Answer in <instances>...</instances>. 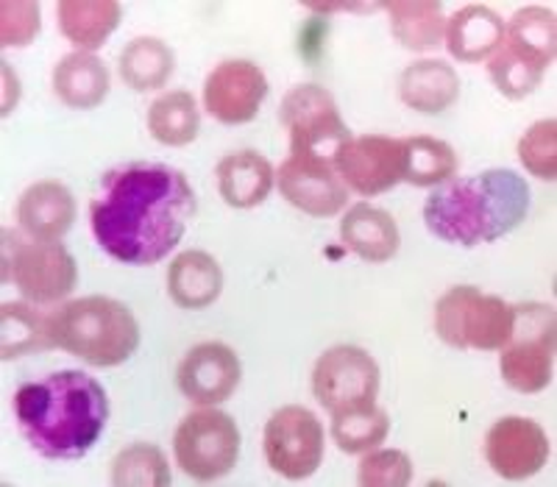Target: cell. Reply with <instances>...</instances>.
I'll use <instances>...</instances> for the list:
<instances>
[{"mask_svg":"<svg viewBox=\"0 0 557 487\" xmlns=\"http://www.w3.org/2000/svg\"><path fill=\"white\" fill-rule=\"evenodd\" d=\"M196 215V196L182 171L134 162L109 171L89 203L98 246L126 265H153L178 246Z\"/></svg>","mask_w":557,"mask_h":487,"instance_id":"1","label":"cell"},{"mask_svg":"<svg viewBox=\"0 0 557 487\" xmlns=\"http://www.w3.org/2000/svg\"><path fill=\"white\" fill-rule=\"evenodd\" d=\"M14 415L32 449L48 460H78L98 444L109 421L101 382L82 371H59L28 382L14 396Z\"/></svg>","mask_w":557,"mask_h":487,"instance_id":"2","label":"cell"},{"mask_svg":"<svg viewBox=\"0 0 557 487\" xmlns=\"http://www.w3.org/2000/svg\"><path fill=\"white\" fill-rule=\"evenodd\" d=\"M530 212V187L516 171L491 167L476 176L449 178L424 203L432 235L451 246L474 248L510 235Z\"/></svg>","mask_w":557,"mask_h":487,"instance_id":"3","label":"cell"},{"mask_svg":"<svg viewBox=\"0 0 557 487\" xmlns=\"http://www.w3.org/2000/svg\"><path fill=\"white\" fill-rule=\"evenodd\" d=\"M53 346L98 367L123 365L139 346V323L126 304L107 296L70 301L48 315Z\"/></svg>","mask_w":557,"mask_h":487,"instance_id":"4","label":"cell"},{"mask_svg":"<svg viewBox=\"0 0 557 487\" xmlns=\"http://www.w3.org/2000/svg\"><path fill=\"white\" fill-rule=\"evenodd\" d=\"M516 307L499 296H485L476 287L446 290L435 304V332L451 348L499 351L513 335Z\"/></svg>","mask_w":557,"mask_h":487,"instance_id":"5","label":"cell"},{"mask_svg":"<svg viewBox=\"0 0 557 487\" xmlns=\"http://www.w3.org/2000/svg\"><path fill=\"white\" fill-rule=\"evenodd\" d=\"M278 117L290 134V157L335 167L337 153L351 139L346 123L341 121L335 98L318 84L293 87L282 101Z\"/></svg>","mask_w":557,"mask_h":487,"instance_id":"6","label":"cell"},{"mask_svg":"<svg viewBox=\"0 0 557 487\" xmlns=\"http://www.w3.org/2000/svg\"><path fill=\"white\" fill-rule=\"evenodd\" d=\"M502 379L519 392L549 387L555 367V310L546 304L516 307L513 335L499 348Z\"/></svg>","mask_w":557,"mask_h":487,"instance_id":"7","label":"cell"},{"mask_svg":"<svg viewBox=\"0 0 557 487\" xmlns=\"http://www.w3.org/2000/svg\"><path fill=\"white\" fill-rule=\"evenodd\" d=\"M178 469L196 482H215L237 465L240 429L235 417L221 410H198L178 424L173 435Z\"/></svg>","mask_w":557,"mask_h":487,"instance_id":"8","label":"cell"},{"mask_svg":"<svg viewBox=\"0 0 557 487\" xmlns=\"http://www.w3.org/2000/svg\"><path fill=\"white\" fill-rule=\"evenodd\" d=\"M3 278H12L23 296L37 304H53L73 292L78 282L76 260L57 242H23L12 232H3Z\"/></svg>","mask_w":557,"mask_h":487,"instance_id":"9","label":"cell"},{"mask_svg":"<svg viewBox=\"0 0 557 487\" xmlns=\"http://www.w3.org/2000/svg\"><path fill=\"white\" fill-rule=\"evenodd\" d=\"M380 365L357 346H335L323 351L312 371V392L330 415L376 404Z\"/></svg>","mask_w":557,"mask_h":487,"instance_id":"10","label":"cell"},{"mask_svg":"<svg viewBox=\"0 0 557 487\" xmlns=\"http://www.w3.org/2000/svg\"><path fill=\"white\" fill-rule=\"evenodd\" d=\"M265 460L276 474L298 482L315 474L323 462V426L307 407H282L273 412L262 437Z\"/></svg>","mask_w":557,"mask_h":487,"instance_id":"11","label":"cell"},{"mask_svg":"<svg viewBox=\"0 0 557 487\" xmlns=\"http://www.w3.org/2000/svg\"><path fill=\"white\" fill-rule=\"evenodd\" d=\"M335 171L360 196H382L405 182V139L351 137L337 153Z\"/></svg>","mask_w":557,"mask_h":487,"instance_id":"12","label":"cell"},{"mask_svg":"<svg viewBox=\"0 0 557 487\" xmlns=\"http://www.w3.org/2000/svg\"><path fill=\"white\" fill-rule=\"evenodd\" d=\"M268 98V78L260 64L226 59L203 82V107L226 126L251 123Z\"/></svg>","mask_w":557,"mask_h":487,"instance_id":"13","label":"cell"},{"mask_svg":"<svg viewBox=\"0 0 557 487\" xmlns=\"http://www.w3.org/2000/svg\"><path fill=\"white\" fill-rule=\"evenodd\" d=\"M549 437L530 417H502L485 435V460L502 479L535 476L549 460Z\"/></svg>","mask_w":557,"mask_h":487,"instance_id":"14","label":"cell"},{"mask_svg":"<svg viewBox=\"0 0 557 487\" xmlns=\"http://www.w3.org/2000/svg\"><path fill=\"white\" fill-rule=\"evenodd\" d=\"M243 376L240 357L223 342H198L178 365V390L201 407H215L237 390Z\"/></svg>","mask_w":557,"mask_h":487,"instance_id":"15","label":"cell"},{"mask_svg":"<svg viewBox=\"0 0 557 487\" xmlns=\"http://www.w3.org/2000/svg\"><path fill=\"white\" fill-rule=\"evenodd\" d=\"M278 190L290 207L312 217L337 215L348 201V187L335 167L301 157H287L278 167Z\"/></svg>","mask_w":557,"mask_h":487,"instance_id":"16","label":"cell"},{"mask_svg":"<svg viewBox=\"0 0 557 487\" xmlns=\"http://www.w3.org/2000/svg\"><path fill=\"white\" fill-rule=\"evenodd\" d=\"M17 221L28 237L45 242H57L76 221V201L73 192L59 182H37L20 198Z\"/></svg>","mask_w":557,"mask_h":487,"instance_id":"17","label":"cell"},{"mask_svg":"<svg viewBox=\"0 0 557 487\" xmlns=\"http://www.w3.org/2000/svg\"><path fill=\"white\" fill-rule=\"evenodd\" d=\"M341 240L366 262H387L401 246L399 226L391 212L371 203H355L341 221Z\"/></svg>","mask_w":557,"mask_h":487,"instance_id":"18","label":"cell"},{"mask_svg":"<svg viewBox=\"0 0 557 487\" xmlns=\"http://www.w3.org/2000/svg\"><path fill=\"white\" fill-rule=\"evenodd\" d=\"M223 290V271L207 251H184L171 262L168 292L182 310H207Z\"/></svg>","mask_w":557,"mask_h":487,"instance_id":"19","label":"cell"},{"mask_svg":"<svg viewBox=\"0 0 557 487\" xmlns=\"http://www.w3.org/2000/svg\"><path fill=\"white\" fill-rule=\"evenodd\" d=\"M399 96L412 112L441 114L460 96V78L449 62L421 59L401 73Z\"/></svg>","mask_w":557,"mask_h":487,"instance_id":"20","label":"cell"},{"mask_svg":"<svg viewBox=\"0 0 557 487\" xmlns=\"http://www.w3.org/2000/svg\"><path fill=\"white\" fill-rule=\"evenodd\" d=\"M505 39V23L491 7H462L446 23V48L457 62H482L494 57Z\"/></svg>","mask_w":557,"mask_h":487,"instance_id":"21","label":"cell"},{"mask_svg":"<svg viewBox=\"0 0 557 487\" xmlns=\"http://www.w3.org/2000/svg\"><path fill=\"white\" fill-rule=\"evenodd\" d=\"M273 165L257 151H235L218 165V187L228 207H260L273 190Z\"/></svg>","mask_w":557,"mask_h":487,"instance_id":"22","label":"cell"},{"mask_svg":"<svg viewBox=\"0 0 557 487\" xmlns=\"http://www.w3.org/2000/svg\"><path fill=\"white\" fill-rule=\"evenodd\" d=\"M507 51L524 59L532 67L544 70L555 62L557 53V23L555 14L544 7H524L510 17L505 26V39H502Z\"/></svg>","mask_w":557,"mask_h":487,"instance_id":"23","label":"cell"},{"mask_svg":"<svg viewBox=\"0 0 557 487\" xmlns=\"http://www.w3.org/2000/svg\"><path fill=\"white\" fill-rule=\"evenodd\" d=\"M53 89L70 109H96L109 96V70L92 53H67L53 70Z\"/></svg>","mask_w":557,"mask_h":487,"instance_id":"24","label":"cell"},{"mask_svg":"<svg viewBox=\"0 0 557 487\" xmlns=\"http://www.w3.org/2000/svg\"><path fill=\"white\" fill-rule=\"evenodd\" d=\"M391 14V32L407 51H432L446 37L444 7L435 0H391L385 3Z\"/></svg>","mask_w":557,"mask_h":487,"instance_id":"25","label":"cell"},{"mask_svg":"<svg viewBox=\"0 0 557 487\" xmlns=\"http://www.w3.org/2000/svg\"><path fill=\"white\" fill-rule=\"evenodd\" d=\"M121 3L114 0H62L59 26L62 34L82 51H96L121 23Z\"/></svg>","mask_w":557,"mask_h":487,"instance_id":"26","label":"cell"},{"mask_svg":"<svg viewBox=\"0 0 557 487\" xmlns=\"http://www.w3.org/2000/svg\"><path fill=\"white\" fill-rule=\"evenodd\" d=\"M51 346L48 315L28 304H20V301L0 307V357L3 362L20 360V357L45 351Z\"/></svg>","mask_w":557,"mask_h":487,"instance_id":"27","label":"cell"},{"mask_svg":"<svg viewBox=\"0 0 557 487\" xmlns=\"http://www.w3.org/2000/svg\"><path fill=\"white\" fill-rule=\"evenodd\" d=\"M201 128L196 98L184 89H173L168 96L157 98L148 109V132L162 146H190Z\"/></svg>","mask_w":557,"mask_h":487,"instance_id":"28","label":"cell"},{"mask_svg":"<svg viewBox=\"0 0 557 487\" xmlns=\"http://www.w3.org/2000/svg\"><path fill=\"white\" fill-rule=\"evenodd\" d=\"M173 51L157 37H137L121 53V78L137 92L162 89L173 76Z\"/></svg>","mask_w":557,"mask_h":487,"instance_id":"29","label":"cell"},{"mask_svg":"<svg viewBox=\"0 0 557 487\" xmlns=\"http://www.w3.org/2000/svg\"><path fill=\"white\" fill-rule=\"evenodd\" d=\"M457 173V153L435 137L405 139V182L412 187H441Z\"/></svg>","mask_w":557,"mask_h":487,"instance_id":"30","label":"cell"},{"mask_svg":"<svg viewBox=\"0 0 557 487\" xmlns=\"http://www.w3.org/2000/svg\"><path fill=\"white\" fill-rule=\"evenodd\" d=\"M391 432V417L380 404L332 415V437L346 454H366L382 446Z\"/></svg>","mask_w":557,"mask_h":487,"instance_id":"31","label":"cell"},{"mask_svg":"<svg viewBox=\"0 0 557 487\" xmlns=\"http://www.w3.org/2000/svg\"><path fill=\"white\" fill-rule=\"evenodd\" d=\"M112 485L117 487H165L171 485V469L165 454L153 444H134L112 462Z\"/></svg>","mask_w":557,"mask_h":487,"instance_id":"32","label":"cell"},{"mask_svg":"<svg viewBox=\"0 0 557 487\" xmlns=\"http://www.w3.org/2000/svg\"><path fill=\"white\" fill-rule=\"evenodd\" d=\"M487 73H491V82L496 84V89L510 101H521L530 92H535L539 84L544 82V70L527 64L524 59L507 51L505 45H499L494 57H491Z\"/></svg>","mask_w":557,"mask_h":487,"instance_id":"33","label":"cell"},{"mask_svg":"<svg viewBox=\"0 0 557 487\" xmlns=\"http://www.w3.org/2000/svg\"><path fill=\"white\" fill-rule=\"evenodd\" d=\"M519 159L527 173L544 182L557 178V123L555 117L549 121L532 123L519 139Z\"/></svg>","mask_w":557,"mask_h":487,"instance_id":"34","label":"cell"},{"mask_svg":"<svg viewBox=\"0 0 557 487\" xmlns=\"http://www.w3.org/2000/svg\"><path fill=\"white\" fill-rule=\"evenodd\" d=\"M412 479V460L399 449H371L360 462V485L405 487Z\"/></svg>","mask_w":557,"mask_h":487,"instance_id":"35","label":"cell"},{"mask_svg":"<svg viewBox=\"0 0 557 487\" xmlns=\"http://www.w3.org/2000/svg\"><path fill=\"white\" fill-rule=\"evenodd\" d=\"M39 34V7L37 3H23V0H9L3 3V17H0V45L3 48H26Z\"/></svg>","mask_w":557,"mask_h":487,"instance_id":"36","label":"cell"},{"mask_svg":"<svg viewBox=\"0 0 557 487\" xmlns=\"http://www.w3.org/2000/svg\"><path fill=\"white\" fill-rule=\"evenodd\" d=\"M326 17H312L307 20L305 28L298 32V53L307 59V62H318L323 51V39H326Z\"/></svg>","mask_w":557,"mask_h":487,"instance_id":"37","label":"cell"},{"mask_svg":"<svg viewBox=\"0 0 557 487\" xmlns=\"http://www.w3.org/2000/svg\"><path fill=\"white\" fill-rule=\"evenodd\" d=\"M0 67H3V87H7V92H3V114H9L20 98V84H17V76H14L12 67H9L7 62L0 64Z\"/></svg>","mask_w":557,"mask_h":487,"instance_id":"38","label":"cell"}]
</instances>
